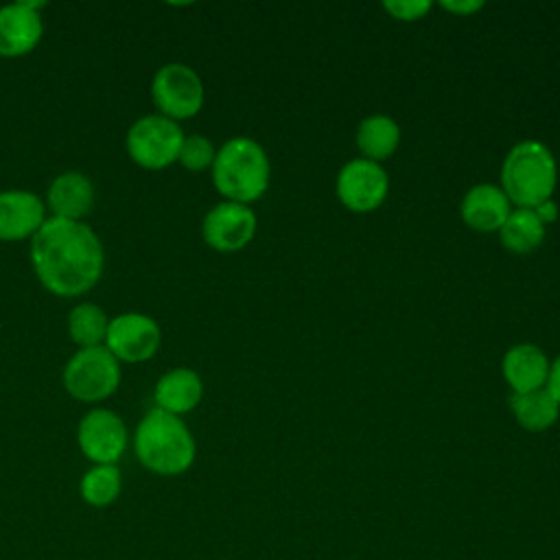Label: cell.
<instances>
[{"label":"cell","instance_id":"cell-23","mask_svg":"<svg viewBox=\"0 0 560 560\" xmlns=\"http://www.w3.org/2000/svg\"><path fill=\"white\" fill-rule=\"evenodd\" d=\"M214 155H217V147L212 144V140L208 136L188 133V136H184L177 162L190 173H201L206 168H212Z\"/></svg>","mask_w":560,"mask_h":560},{"label":"cell","instance_id":"cell-19","mask_svg":"<svg viewBox=\"0 0 560 560\" xmlns=\"http://www.w3.org/2000/svg\"><path fill=\"white\" fill-rule=\"evenodd\" d=\"M510 411L514 420L527 431H545L556 424L560 416V402L547 387L527 392V394H510L508 398Z\"/></svg>","mask_w":560,"mask_h":560},{"label":"cell","instance_id":"cell-16","mask_svg":"<svg viewBox=\"0 0 560 560\" xmlns=\"http://www.w3.org/2000/svg\"><path fill=\"white\" fill-rule=\"evenodd\" d=\"M549 357L536 343H514L501 359V372L512 394H527L547 385Z\"/></svg>","mask_w":560,"mask_h":560},{"label":"cell","instance_id":"cell-7","mask_svg":"<svg viewBox=\"0 0 560 560\" xmlns=\"http://www.w3.org/2000/svg\"><path fill=\"white\" fill-rule=\"evenodd\" d=\"M151 101L158 114L179 122L201 112L206 88L192 66L171 61L155 70L151 79Z\"/></svg>","mask_w":560,"mask_h":560},{"label":"cell","instance_id":"cell-10","mask_svg":"<svg viewBox=\"0 0 560 560\" xmlns=\"http://www.w3.org/2000/svg\"><path fill=\"white\" fill-rule=\"evenodd\" d=\"M77 444L92 464H118L129 444L127 424L105 407H94L79 420Z\"/></svg>","mask_w":560,"mask_h":560},{"label":"cell","instance_id":"cell-2","mask_svg":"<svg viewBox=\"0 0 560 560\" xmlns=\"http://www.w3.org/2000/svg\"><path fill=\"white\" fill-rule=\"evenodd\" d=\"M136 459L153 475L177 477L186 472L197 457V442L188 424L158 407L149 409L138 422L133 438Z\"/></svg>","mask_w":560,"mask_h":560},{"label":"cell","instance_id":"cell-6","mask_svg":"<svg viewBox=\"0 0 560 560\" xmlns=\"http://www.w3.org/2000/svg\"><path fill=\"white\" fill-rule=\"evenodd\" d=\"M184 136L179 122L155 112L131 122L125 136V149L140 168L162 171L177 162Z\"/></svg>","mask_w":560,"mask_h":560},{"label":"cell","instance_id":"cell-11","mask_svg":"<svg viewBox=\"0 0 560 560\" xmlns=\"http://www.w3.org/2000/svg\"><path fill=\"white\" fill-rule=\"evenodd\" d=\"M256 212L247 203L223 199L206 212L201 221V236L210 249L232 254L241 252L252 243V238L256 236Z\"/></svg>","mask_w":560,"mask_h":560},{"label":"cell","instance_id":"cell-22","mask_svg":"<svg viewBox=\"0 0 560 560\" xmlns=\"http://www.w3.org/2000/svg\"><path fill=\"white\" fill-rule=\"evenodd\" d=\"M122 492V472L116 464H94L79 481L81 499L92 508L112 505Z\"/></svg>","mask_w":560,"mask_h":560},{"label":"cell","instance_id":"cell-21","mask_svg":"<svg viewBox=\"0 0 560 560\" xmlns=\"http://www.w3.org/2000/svg\"><path fill=\"white\" fill-rule=\"evenodd\" d=\"M109 315L94 302H79L68 313V337L77 348L105 346Z\"/></svg>","mask_w":560,"mask_h":560},{"label":"cell","instance_id":"cell-9","mask_svg":"<svg viewBox=\"0 0 560 560\" xmlns=\"http://www.w3.org/2000/svg\"><path fill=\"white\" fill-rule=\"evenodd\" d=\"M162 343V328L160 324L138 311H127L114 315L107 326L105 348L120 361V363H142L158 354Z\"/></svg>","mask_w":560,"mask_h":560},{"label":"cell","instance_id":"cell-1","mask_svg":"<svg viewBox=\"0 0 560 560\" xmlns=\"http://www.w3.org/2000/svg\"><path fill=\"white\" fill-rule=\"evenodd\" d=\"M28 258L39 284L57 298L92 291L105 269L101 236L85 221L50 217L28 241Z\"/></svg>","mask_w":560,"mask_h":560},{"label":"cell","instance_id":"cell-17","mask_svg":"<svg viewBox=\"0 0 560 560\" xmlns=\"http://www.w3.org/2000/svg\"><path fill=\"white\" fill-rule=\"evenodd\" d=\"M203 398V381L192 368H173L164 372L153 389V402L158 409L173 413V416H184L197 409V405Z\"/></svg>","mask_w":560,"mask_h":560},{"label":"cell","instance_id":"cell-5","mask_svg":"<svg viewBox=\"0 0 560 560\" xmlns=\"http://www.w3.org/2000/svg\"><path fill=\"white\" fill-rule=\"evenodd\" d=\"M122 381L120 361L105 348H77L61 372L63 389L79 402H101L116 394Z\"/></svg>","mask_w":560,"mask_h":560},{"label":"cell","instance_id":"cell-15","mask_svg":"<svg viewBox=\"0 0 560 560\" xmlns=\"http://www.w3.org/2000/svg\"><path fill=\"white\" fill-rule=\"evenodd\" d=\"M512 203L499 184H475L470 186L459 203L462 221L475 232H499L512 212Z\"/></svg>","mask_w":560,"mask_h":560},{"label":"cell","instance_id":"cell-24","mask_svg":"<svg viewBox=\"0 0 560 560\" xmlns=\"http://www.w3.org/2000/svg\"><path fill=\"white\" fill-rule=\"evenodd\" d=\"M383 9L394 20L416 22L431 11V2L429 0H387V2H383Z\"/></svg>","mask_w":560,"mask_h":560},{"label":"cell","instance_id":"cell-18","mask_svg":"<svg viewBox=\"0 0 560 560\" xmlns=\"http://www.w3.org/2000/svg\"><path fill=\"white\" fill-rule=\"evenodd\" d=\"M354 142L361 158L381 164L396 153L400 144V127L387 114H370L359 122Z\"/></svg>","mask_w":560,"mask_h":560},{"label":"cell","instance_id":"cell-14","mask_svg":"<svg viewBox=\"0 0 560 560\" xmlns=\"http://www.w3.org/2000/svg\"><path fill=\"white\" fill-rule=\"evenodd\" d=\"M96 199V190L92 179L81 171H63L59 173L46 188V210L50 217L68 219V221H85L92 212Z\"/></svg>","mask_w":560,"mask_h":560},{"label":"cell","instance_id":"cell-26","mask_svg":"<svg viewBox=\"0 0 560 560\" xmlns=\"http://www.w3.org/2000/svg\"><path fill=\"white\" fill-rule=\"evenodd\" d=\"M532 210L536 212V217H538L545 225H547V223H553V221L558 219V203L553 201V197H551V199H545V201H540V203H536Z\"/></svg>","mask_w":560,"mask_h":560},{"label":"cell","instance_id":"cell-13","mask_svg":"<svg viewBox=\"0 0 560 560\" xmlns=\"http://www.w3.org/2000/svg\"><path fill=\"white\" fill-rule=\"evenodd\" d=\"M46 219H48V210L39 195L24 188L0 190V241L2 243L31 241Z\"/></svg>","mask_w":560,"mask_h":560},{"label":"cell","instance_id":"cell-4","mask_svg":"<svg viewBox=\"0 0 560 560\" xmlns=\"http://www.w3.org/2000/svg\"><path fill=\"white\" fill-rule=\"evenodd\" d=\"M558 184V164L540 140H521L503 158L501 188L514 208H534L551 199Z\"/></svg>","mask_w":560,"mask_h":560},{"label":"cell","instance_id":"cell-12","mask_svg":"<svg viewBox=\"0 0 560 560\" xmlns=\"http://www.w3.org/2000/svg\"><path fill=\"white\" fill-rule=\"evenodd\" d=\"M44 2L20 0L0 7V57L18 59L33 52L44 37Z\"/></svg>","mask_w":560,"mask_h":560},{"label":"cell","instance_id":"cell-3","mask_svg":"<svg viewBox=\"0 0 560 560\" xmlns=\"http://www.w3.org/2000/svg\"><path fill=\"white\" fill-rule=\"evenodd\" d=\"M212 186L225 201H258L271 182V162L265 147L249 136L225 140L214 155L210 168Z\"/></svg>","mask_w":560,"mask_h":560},{"label":"cell","instance_id":"cell-20","mask_svg":"<svg viewBox=\"0 0 560 560\" xmlns=\"http://www.w3.org/2000/svg\"><path fill=\"white\" fill-rule=\"evenodd\" d=\"M547 225L536 217L532 208H512L510 217L499 230L501 245L512 254H529L545 241Z\"/></svg>","mask_w":560,"mask_h":560},{"label":"cell","instance_id":"cell-8","mask_svg":"<svg viewBox=\"0 0 560 560\" xmlns=\"http://www.w3.org/2000/svg\"><path fill=\"white\" fill-rule=\"evenodd\" d=\"M335 192L337 199L350 210L359 214L374 212L383 206L387 192H389V177L383 164L365 160V158H352L348 160L335 179Z\"/></svg>","mask_w":560,"mask_h":560},{"label":"cell","instance_id":"cell-27","mask_svg":"<svg viewBox=\"0 0 560 560\" xmlns=\"http://www.w3.org/2000/svg\"><path fill=\"white\" fill-rule=\"evenodd\" d=\"M551 394H553V398L560 402V354L551 361V365H549V376H547V385H545Z\"/></svg>","mask_w":560,"mask_h":560},{"label":"cell","instance_id":"cell-25","mask_svg":"<svg viewBox=\"0 0 560 560\" xmlns=\"http://www.w3.org/2000/svg\"><path fill=\"white\" fill-rule=\"evenodd\" d=\"M440 7L448 13H455V15H472L475 11L483 9V2L479 0H442Z\"/></svg>","mask_w":560,"mask_h":560}]
</instances>
